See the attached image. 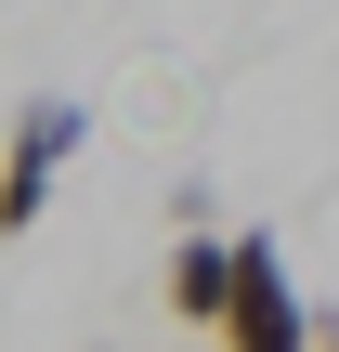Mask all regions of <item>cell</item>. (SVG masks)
<instances>
[{
    "instance_id": "7a4b0ae2",
    "label": "cell",
    "mask_w": 339,
    "mask_h": 352,
    "mask_svg": "<svg viewBox=\"0 0 339 352\" xmlns=\"http://www.w3.org/2000/svg\"><path fill=\"white\" fill-rule=\"evenodd\" d=\"M222 352H314V300L287 287V248L274 235H235V300H222Z\"/></svg>"
},
{
    "instance_id": "3957f363",
    "label": "cell",
    "mask_w": 339,
    "mask_h": 352,
    "mask_svg": "<svg viewBox=\"0 0 339 352\" xmlns=\"http://www.w3.org/2000/svg\"><path fill=\"white\" fill-rule=\"evenodd\" d=\"M157 300H170V327H222V300H235V235H170Z\"/></svg>"
},
{
    "instance_id": "6da1fadb",
    "label": "cell",
    "mask_w": 339,
    "mask_h": 352,
    "mask_svg": "<svg viewBox=\"0 0 339 352\" xmlns=\"http://www.w3.org/2000/svg\"><path fill=\"white\" fill-rule=\"evenodd\" d=\"M78 157H91V104L78 91H26L0 118V235H39V209H52V183Z\"/></svg>"
},
{
    "instance_id": "277c9868",
    "label": "cell",
    "mask_w": 339,
    "mask_h": 352,
    "mask_svg": "<svg viewBox=\"0 0 339 352\" xmlns=\"http://www.w3.org/2000/svg\"><path fill=\"white\" fill-rule=\"evenodd\" d=\"M314 352H339V314H314Z\"/></svg>"
}]
</instances>
